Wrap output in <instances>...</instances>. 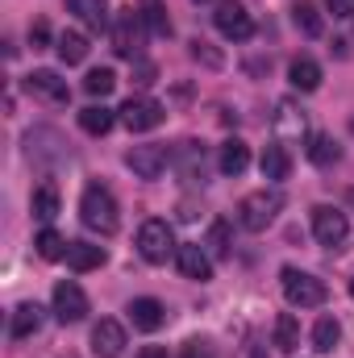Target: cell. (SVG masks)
<instances>
[{"label":"cell","instance_id":"5b68a950","mask_svg":"<svg viewBox=\"0 0 354 358\" xmlns=\"http://www.w3.org/2000/svg\"><path fill=\"white\" fill-rule=\"evenodd\" d=\"M176 250L179 246H176V238H171V225L167 221H159V217L142 221V229H138V255L146 263H167Z\"/></svg>","mask_w":354,"mask_h":358},{"label":"cell","instance_id":"cb8c5ba5","mask_svg":"<svg viewBox=\"0 0 354 358\" xmlns=\"http://www.w3.org/2000/svg\"><path fill=\"white\" fill-rule=\"evenodd\" d=\"M275 350H283V355L300 350V321L292 313H279L275 317Z\"/></svg>","mask_w":354,"mask_h":358},{"label":"cell","instance_id":"7bdbcfd3","mask_svg":"<svg viewBox=\"0 0 354 358\" xmlns=\"http://www.w3.org/2000/svg\"><path fill=\"white\" fill-rule=\"evenodd\" d=\"M351 129H354V121H351Z\"/></svg>","mask_w":354,"mask_h":358},{"label":"cell","instance_id":"ab89813d","mask_svg":"<svg viewBox=\"0 0 354 358\" xmlns=\"http://www.w3.org/2000/svg\"><path fill=\"white\" fill-rule=\"evenodd\" d=\"M138 358H167V350H163V346H146Z\"/></svg>","mask_w":354,"mask_h":358},{"label":"cell","instance_id":"52a82bcc","mask_svg":"<svg viewBox=\"0 0 354 358\" xmlns=\"http://www.w3.org/2000/svg\"><path fill=\"white\" fill-rule=\"evenodd\" d=\"M346 234H351V221H346V213L342 208H334V204H317L313 208V238L321 242V246H342L346 242Z\"/></svg>","mask_w":354,"mask_h":358},{"label":"cell","instance_id":"e575fe53","mask_svg":"<svg viewBox=\"0 0 354 358\" xmlns=\"http://www.w3.org/2000/svg\"><path fill=\"white\" fill-rule=\"evenodd\" d=\"M155 76H159V67H155V63L134 59V84H138V88H150V84H155Z\"/></svg>","mask_w":354,"mask_h":358},{"label":"cell","instance_id":"30bf717a","mask_svg":"<svg viewBox=\"0 0 354 358\" xmlns=\"http://www.w3.org/2000/svg\"><path fill=\"white\" fill-rule=\"evenodd\" d=\"M271 125H275V142H304L309 138V121H304V108H296L292 100H279L275 104V117H271Z\"/></svg>","mask_w":354,"mask_h":358},{"label":"cell","instance_id":"603a6c76","mask_svg":"<svg viewBox=\"0 0 354 358\" xmlns=\"http://www.w3.org/2000/svg\"><path fill=\"white\" fill-rule=\"evenodd\" d=\"M288 84L296 92H317L321 88V67H317L313 59H296V63L288 67Z\"/></svg>","mask_w":354,"mask_h":358},{"label":"cell","instance_id":"5bb4252c","mask_svg":"<svg viewBox=\"0 0 354 358\" xmlns=\"http://www.w3.org/2000/svg\"><path fill=\"white\" fill-rule=\"evenodd\" d=\"M176 267H179L183 279L204 283V279H213V255H208V250H200V246H179V250H176Z\"/></svg>","mask_w":354,"mask_h":358},{"label":"cell","instance_id":"44dd1931","mask_svg":"<svg viewBox=\"0 0 354 358\" xmlns=\"http://www.w3.org/2000/svg\"><path fill=\"white\" fill-rule=\"evenodd\" d=\"M29 208H34V217H38L42 225H50V221L59 217V187H55V183H38Z\"/></svg>","mask_w":354,"mask_h":358},{"label":"cell","instance_id":"4dcf8cb0","mask_svg":"<svg viewBox=\"0 0 354 358\" xmlns=\"http://www.w3.org/2000/svg\"><path fill=\"white\" fill-rule=\"evenodd\" d=\"M229 246H234V242H229V221H213V225H208V255H213V259H225Z\"/></svg>","mask_w":354,"mask_h":358},{"label":"cell","instance_id":"83f0119b","mask_svg":"<svg viewBox=\"0 0 354 358\" xmlns=\"http://www.w3.org/2000/svg\"><path fill=\"white\" fill-rule=\"evenodd\" d=\"M292 21H296V29H300L304 38H317V34L325 29V21H321L317 4H309V0H300V4L292 8Z\"/></svg>","mask_w":354,"mask_h":358},{"label":"cell","instance_id":"484cf974","mask_svg":"<svg viewBox=\"0 0 354 358\" xmlns=\"http://www.w3.org/2000/svg\"><path fill=\"white\" fill-rule=\"evenodd\" d=\"M113 108H104V104H88L84 113H80V129L84 134H92V138H104L108 129H113Z\"/></svg>","mask_w":354,"mask_h":358},{"label":"cell","instance_id":"b9f144b4","mask_svg":"<svg viewBox=\"0 0 354 358\" xmlns=\"http://www.w3.org/2000/svg\"><path fill=\"white\" fill-rule=\"evenodd\" d=\"M351 296H354V279H351Z\"/></svg>","mask_w":354,"mask_h":358},{"label":"cell","instance_id":"d6a6232c","mask_svg":"<svg viewBox=\"0 0 354 358\" xmlns=\"http://www.w3.org/2000/svg\"><path fill=\"white\" fill-rule=\"evenodd\" d=\"M142 4H146V13H142L146 25H150L155 34H171V17H167V8H163L159 0H142Z\"/></svg>","mask_w":354,"mask_h":358},{"label":"cell","instance_id":"7c38bea8","mask_svg":"<svg viewBox=\"0 0 354 358\" xmlns=\"http://www.w3.org/2000/svg\"><path fill=\"white\" fill-rule=\"evenodd\" d=\"M25 92L38 96V100H46V104H67V100H71L67 80H59L55 71H29V76H25Z\"/></svg>","mask_w":354,"mask_h":358},{"label":"cell","instance_id":"3957f363","mask_svg":"<svg viewBox=\"0 0 354 358\" xmlns=\"http://www.w3.org/2000/svg\"><path fill=\"white\" fill-rule=\"evenodd\" d=\"M108 38H113V55H121V59L134 63V59L142 55V42H146V17H142L138 8H121V13L113 17Z\"/></svg>","mask_w":354,"mask_h":358},{"label":"cell","instance_id":"8992f818","mask_svg":"<svg viewBox=\"0 0 354 358\" xmlns=\"http://www.w3.org/2000/svg\"><path fill=\"white\" fill-rule=\"evenodd\" d=\"M163 121H167V108H163L159 100H150V96H129V100L121 104V125H125L129 134L159 129Z\"/></svg>","mask_w":354,"mask_h":358},{"label":"cell","instance_id":"d590c367","mask_svg":"<svg viewBox=\"0 0 354 358\" xmlns=\"http://www.w3.org/2000/svg\"><path fill=\"white\" fill-rule=\"evenodd\" d=\"M46 42H50V25H46V21H34V25H29V46H34V50H46Z\"/></svg>","mask_w":354,"mask_h":358},{"label":"cell","instance_id":"836d02e7","mask_svg":"<svg viewBox=\"0 0 354 358\" xmlns=\"http://www.w3.org/2000/svg\"><path fill=\"white\" fill-rule=\"evenodd\" d=\"M192 59H196V63H208V67H221V63H225V59H221L208 42H200V38L192 42Z\"/></svg>","mask_w":354,"mask_h":358},{"label":"cell","instance_id":"9c48e42d","mask_svg":"<svg viewBox=\"0 0 354 358\" xmlns=\"http://www.w3.org/2000/svg\"><path fill=\"white\" fill-rule=\"evenodd\" d=\"M213 21H217V29H221L229 42H246V38L255 34V21H250V13H246L238 0H221L217 13H213Z\"/></svg>","mask_w":354,"mask_h":358},{"label":"cell","instance_id":"1f68e13d","mask_svg":"<svg viewBox=\"0 0 354 358\" xmlns=\"http://www.w3.org/2000/svg\"><path fill=\"white\" fill-rule=\"evenodd\" d=\"M113 88H117V76H113L108 67H96V71H88V80H84V92H88V96H100V100Z\"/></svg>","mask_w":354,"mask_h":358},{"label":"cell","instance_id":"f546056e","mask_svg":"<svg viewBox=\"0 0 354 358\" xmlns=\"http://www.w3.org/2000/svg\"><path fill=\"white\" fill-rule=\"evenodd\" d=\"M34 246H38V255H42L46 263H59V259H67V246H71V242H63V238L46 225V229L34 238Z\"/></svg>","mask_w":354,"mask_h":358},{"label":"cell","instance_id":"ba28073f","mask_svg":"<svg viewBox=\"0 0 354 358\" xmlns=\"http://www.w3.org/2000/svg\"><path fill=\"white\" fill-rule=\"evenodd\" d=\"M125 167L138 179H159L171 167V150H167V146H134V150L125 155Z\"/></svg>","mask_w":354,"mask_h":358},{"label":"cell","instance_id":"e0dca14e","mask_svg":"<svg viewBox=\"0 0 354 358\" xmlns=\"http://www.w3.org/2000/svg\"><path fill=\"white\" fill-rule=\"evenodd\" d=\"M67 8L88 25L92 34H100V29H113V17H108V4L104 0H67Z\"/></svg>","mask_w":354,"mask_h":358},{"label":"cell","instance_id":"2e32d148","mask_svg":"<svg viewBox=\"0 0 354 358\" xmlns=\"http://www.w3.org/2000/svg\"><path fill=\"white\" fill-rule=\"evenodd\" d=\"M259 171H263V179H271V183H279V179L292 176V155H288V146H283V142H271V146H263Z\"/></svg>","mask_w":354,"mask_h":358},{"label":"cell","instance_id":"f35d334b","mask_svg":"<svg viewBox=\"0 0 354 358\" xmlns=\"http://www.w3.org/2000/svg\"><path fill=\"white\" fill-rule=\"evenodd\" d=\"M179 221H196V204L183 200V204H179Z\"/></svg>","mask_w":354,"mask_h":358},{"label":"cell","instance_id":"7402d4cb","mask_svg":"<svg viewBox=\"0 0 354 358\" xmlns=\"http://www.w3.org/2000/svg\"><path fill=\"white\" fill-rule=\"evenodd\" d=\"M100 263H104V246H92V242H71L67 246V267L71 271L84 275V271H96Z\"/></svg>","mask_w":354,"mask_h":358},{"label":"cell","instance_id":"f1b7e54d","mask_svg":"<svg viewBox=\"0 0 354 358\" xmlns=\"http://www.w3.org/2000/svg\"><path fill=\"white\" fill-rule=\"evenodd\" d=\"M309 159H313L317 167H334V163L342 159V150H338V142H334L330 134H313V142H309Z\"/></svg>","mask_w":354,"mask_h":358},{"label":"cell","instance_id":"4fadbf2b","mask_svg":"<svg viewBox=\"0 0 354 358\" xmlns=\"http://www.w3.org/2000/svg\"><path fill=\"white\" fill-rule=\"evenodd\" d=\"M92 355L96 358H121L125 355V325L104 317V321L92 329Z\"/></svg>","mask_w":354,"mask_h":358},{"label":"cell","instance_id":"4316f807","mask_svg":"<svg viewBox=\"0 0 354 358\" xmlns=\"http://www.w3.org/2000/svg\"><path fill=\"white\" fill-rule=\"evenodd\" d=\"M179 171H183L187 183H196V179L204 183V150H200L196 142H183V146H179Z\"/></svg>","mask_w":354,"mask_h":358},{"label":"cell","instance_id":"ac0fdd59","mask_svg":"<svg viewBox=\"0 0 354 358\" xmlns=\"http://www.w3.org/2000/svg\"><path fill=\"white\" fill-rule=\"evenodd\" d=\"M217 167H221V176H242L250 167V146L242 138H229L221 146V155H217Z\"/></svg>","mask_w":354,"mask_h":358},{"label":"cell","instance_id":"7a4b0ae2","mask_svg":"<svg viewBox=\"0 0 354 358\" xmlns=\"http://www.w3.org/2000/svg\"><path fill=\"white\" fill-rule=\"evenodd\" d=\"M279 208H283V192H279V187H259V192L242 196V204H238V225L250 229V234H263L267 225L279 217Z\"/></svg>","mask_w":354,"mask_h":358},{"label":"cell","instance_id":"277c9868","mask_svg":"<svg viewBox=\"0 0 354 358\" xmlns=\"http://www.w3.org/2000/svg\"><path fill=\"white\" fill-rule=\"evenodd\" d=\"M279 279H283V296H288L292 308H317V304H325V283H321L317 275L296 271V267H283Z\"/></svg>","mask_w":354,"mask_h":358},{"label":"cell","instance_id":"6da1fadb","mask_svg":"<svg viewBox=\"0 0 354 358\" xmlns=\"http://www.w3.org/2000/svg\"><path fill=\"white\" fill-rule=\"evenodd\" d=\"M80 221L88 225L92 234H100V238L117 234L121 208H117V200H113V192H108L104 183H88V187H84V196H80Z\"/></svg>","mask_w":354,"mask_h":358},{"label":"cell","instance_id":"d4e9b609","mask_svg":"<svg viewBox=\"0 0 354 358\" xmlns=\"http://www.w3.org/2000/svg\"><path fill=\"white\" fill-rule=\"evenodd\" d=\"M338 342H342V325H338L334 317H321V321L313 325V350H317V355H334Z\"/></svg>","mask_w":354,"mask_h":358},{"label":"cell","instance_id":"9a60e30c","mask_svg":"<svg viewBox=\"0 0 354 358\" xmlns=\"http://www.w3.org/2000/svg\"><path fill=\"white\" fill-rule=\"evenodd\" d=\"M129 321H134V329L155 334V329L167 325V308H163L159 300H150V296H138V300L129 304Z\"/></svg>","mask_w":354,"mask_h":358},{"label":"cell","instance_id":"8fae6325","mask_svg":"<svg viewBox=\"0 0 354 358\" xmlns=\"http://www.w3.org/2000/svg\"><path fill=\"white\" fill-rule=\"evenodd\" d=\"M55 317H59L63 325H76V321H84V317H88V296H84V287H80V283L63 279V283L55 287Z\"/></svg>","mask_w":354,"mask_h":358},{"label":"cell","instance_id":"8d00e7d4","mask_svg":"<svg viewBox=\"0 0 354 358\" xmlns=\"http://www.w3.org/2000/svg\"><path fill=\"white\" fill-rule=\"evenodd\" d=\"M179 358H213V346L204 342V338H192L187 346H183V355Z\"/></svg>","mask_w":354,"mask_h":358},{"label":"cell","instance_id":"ffe728a7","mask_svg":"<svg viewBox=\"0 0 354 358\" xmlns=\"http://www.w3.org/2000/svg\"><path fill=\"white\" fill-rule=\"evenodd\" d=\"M55 50H59V59H63L67 67H76V63L88 59V38H84L80 29H63L59 42H55Z\"/></svg>","mask_w":354,"mask_h":358},{"label":"cell","instance_id":"74e56055","mask_svg":"<svg viewBox=\"0 0 354 358\" xmlns=\"http://www.w3.org/2000/svg\"><path fill=\"white\" fill-rule=\"evenodd\" d=\"M334 17H354V0H325Z\"/></svg>","mask_w":354,"mask_h":358},{"label":"cell","instance_id":"60d3db41","mask_svg":"<svg viewBox=\"0 0 354 358\" xmlns=\"http://www.w3.org/2000/svg\"><path fill=\"white\" fill-rule=\"evenodd\" d=\"M246 358H267V350H263V346H250V355H246Z\"/></svg>","mask_w":354,"mask_h":358},{"label":"cell","instance_id":"d6986e66","mask_svg":"<svg viewBox=\"0 0 354 358\" xmlns=\"http://www.w3.org/2000/svg\"><path fill=\"white\" fill-rule=\"evenodd\" d=\"M42 304H21L17 313H13V325H8V334L17 338V342H25V338H34L38 329H42Z\"/></svg>","mask_w":354,"mask_h":358}]
</instances>
